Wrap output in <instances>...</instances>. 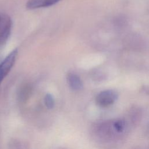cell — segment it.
I'll return each instance as SVG.
<instances>
[{
  "mask_svg": "<svg viewBox=\"0 0 149 149\" xmlns=\"http://www.w3.org/2000/svg\"><path fill=\"white\" fill-rule=\"evenodd\" d=\"M17 56V49L16 48L12 50L0 63V86L2 81L14 65Z\"/></svg>",
  "mask_w": 149,
  "mask_h": 149,
  "instance_id": "1",
  "label": "cell"
},
{
  "mask_svg": "<svg viewBox=\"0 0 149 149\" xmlns=\"http://www.w3.org/2000/svg\"><path fill=\"white\" fill-rule=\"evenodd\" d=\"M118 94L113 90H106L99 93L95 98L97 104L101 107H107L113 104L117 100Z\"/></svg>",
  "mask_w": 149,
  "mask_h": 149,
  "instance_id": "2",
  "label": "cell"
},
{
  "mask_svg": "<svg viewBox=\"0 0 149 149\" xmlns=\"http://www.w3.org/2000/svg\"><path fill=\"white\" fill-rule=\"evenodd\" d=\"M12 20L6 15H0V47L8 40L11 31Z\"/></svg>",
  "mask_w": 149,
  "mask_h": 149,
  "instance_id": "3",
  "label": "cell"
},
{
  "mask_svg": "<svg viewBox=\"0 0 149 149\" xmlns=\"http://www.w3.org/2000/svg\"><path fill=\"white\" fill-rule=\"evenodd\" d=\"M61 0H28L26 8L29 9H34L40 8L51 6Z\"/></svg>",
  "mask_w": 149,
  "mask_h": 149,
  "instance_id": "4",
  "label": "cell"
},
{
  "mask_svg": "<svg viewBox=\"0 0 149 149\" xmlns=\"http://www.w3.org/2000/svg\"><path fill=\"white\" fill-rule=\"evenodd\" d=\"M66 78L69 87L73 90L78 91L83 88V82L80 77L76 74L73 73H69Z\"/></svg>",
  "mask_w": 149,
  "mask_h": 149,
  "instance_id": "5",
  "label": "cell"
},
{
  "mask_svg": "<svg viewBox=\"0 0 149 149\" xmlns=\"http://www.w3.org/2000/svg\"><path fill=\"white\" fill-rule=\"evenodd\" d=\"M44 104H45V107L49 109H51L54 107L55 100H54V98L52 94L48 93L45 95Z\"/></svg>",
  "mask_w": 149,
  "mask_h": 149,
  "instance_id": "6",
  "label": "cell"
},
{
  "mask_svg": "<svg viewBox=\"0 0 149 149\" xmlns=\"http://www.w3.org/2000/svg\"><path fill=\"white\" fill-rule=\"evenodd\" d=\"M113 127L116 131L118 132H122L125 127V124L123 120H117L113 123Z\"/></svg>",
  "mask_w": 149,
  "mask_h": 149,
  "instance_id": "7",
  "label": "cell"
}]
</instances>
